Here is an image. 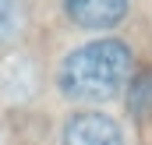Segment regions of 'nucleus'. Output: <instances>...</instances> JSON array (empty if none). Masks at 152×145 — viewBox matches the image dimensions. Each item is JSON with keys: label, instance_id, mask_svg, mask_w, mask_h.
Segmentation results:
<instances>
[{"label": "nucleus", "instance_id": "obj_1", "mask_svg": "<svg viewBox=\"0 0 152 145\" xmlns=\"http://www.w3.org/2000/svg\"><path fill=\"white\" fill-rule=\"evenodd\" d=\"M131 46L120 39H92L85 46L71 50L60 60L57 71V85L67 99L75 103H106L117 92L127 89L131 78Z\"/></svg>", "mask_w": 152, "mask_h": 145}, {"label": "nucleus", "instance_id": "obj_2", "mask_svg": "<svg viewBox=\"0 0 152 145\" xmlns=\"http://www.w3.org/2000/svg\"><path fill=\"white\" fill-rule=\"evenodd\" d=\"M60 145H124V127L103 110H81L64 120Z\"/></svg>", "mask_w": 152, "mask_h": 145}, {"label": "nucleus", "instance_id": "obj_4", "mask_svg": "<svg viewBox=\"0 0 152 145\" xmlns=\"http://www.w3.org/2000/svg\"><path fill=\"white\" fill-rule=\"evenodd\" d=\"M124 99H127V113L134 120H149L152 117V71L131 74L127 89H124Z\"/></svg>", "mask_w": 152, "mask_h": 145}, {"label": "nucleus", "instance_id": "obj_5", "mask_svg": "<svg viewBox=\"0 0 152 145\" xmlns=\"http://www.w3.org/2000/svg\"><path fill=\"white\" fill-rule=\"evenodd\" d=\"M18 25H21V7H18V0H0V42H7V39L14 36Z\"/></svg>", "mask_w": 152, "mask_h": 145}, {"label": "nucleus", "instance_id": "obj_3", "mask_svg": "<svg viewBox=\"0 0 152 145\" xmlns=\"http://www.w3.org/2000/svg\"><path fill=\"white\" fill-rule=\"evenodd\" d=\"M60 4H64V14L75 25L92 29V32L117 29L127 18V7H131V0H60Z\"/></svg>", "mask_w": 152, "mask_h": 145}]
</instances>
